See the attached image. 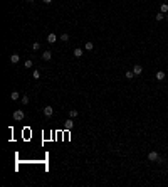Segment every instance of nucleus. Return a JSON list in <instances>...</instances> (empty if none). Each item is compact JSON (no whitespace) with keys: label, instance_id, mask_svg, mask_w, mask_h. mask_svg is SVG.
I'll use <instances>...</instances> for the list:
<instances>
[{"label":"nucleus","instance_id":"f257e3e1","mask_svg":"<svg viewBox=\"0 0 168 187\" xmlns=\"http://www.w3.org/2000/svg\"><path fill=\"white\" fill-rule=\"evenodd\" d=\"M74 128V120L72 118H69V120H66V121H64V130H72Z\"/></svg>","mask_w":168,"mask_h":187},{"label":"nucleus","instance_id":"f03ea898","mask_svg":"<svg viewBox=\"0 0 168 187\" xmlns=\"http://www.w3.org/2000/svg\"><path fill=\"white\" fill-rule=\"evenodd\" d=\"M148 160H150V162H156V160H160V153H158V152H150V153H148Z\"/></svg>","mask_w":168,"mask_h":187},{"label":"nucleus","instance_id":"7ed1b4c3","mask_svg":"<svg viewBox=\"0 0 168 187\" xmlns=\"http://www.w3.org/2000/svg\"><path fill=\"white\" fill-rule=\"evenodd\" d=\"M14 120H15V121L24 120V111L22 110H15V111H14Z\"/></svg>","mask_w":168,"mask_h":187},{"label":"nucleus","instance_id":"20e7f679","mask_svg":"<svg viewBox=\"0 0 168 187\" xmlns=\"http://www.w3.org/2000/svg\"><path fill=\"white\" fill-rule=\"evenodd\" d=\"M42 111H44V115L47 116V118H50V116L54 115V108H52V106H44V110H42Z\"/></svg>","mask_w":168,"mask_h":187},{"label":"nucleus","instance_id":"39448f33","mask_svg":"<svg viewBox=\"0 0 168 187\" xmlns=\"http://www.w3.org/2000/svg\"><path fill=\"white\" fill-rule=\"evenodd\" d=\"M47 42H49V44H54V42H57V35L54 34V32H50V34L47 35Z\"/></svg>","mask_w":168,"mask_h":187},{"label":"nucleus","instance_id":"423d86ee","mask_svg":"<svg viewBox=\"0 0 168 187\" xmlns=\"http://www.w3.org/2000/svg\"><path fill=\"white\" fill-rule=\"evenodd\" d=\"M42 59H44V61H50V59H52V52H50V51H44V52H42Z\"/></svg>","mask_w":168,"mask_h":187},{"label":"nucleus","instance_id":"0eeeda50","mask_svg":"<svg viewBox=\"0 0 168 187\" xmlns=\"http://www.w3.org/2000/svg\"><path fill=\"white\" fill-rule=\"evenodd\" d=\"M20 93H19V91H12L10 93V100H14V101H17V100H20Z\"/></svg>","mask_w":168,"mask_h":187},{"label":"nucleus","instance_id":"6e6552de","mask_svg":"<svg viewBox=\"0 0 168 187\" xmlns=\"http://www.w3.org/2000/svg\"><path fill=\"white\" fill-rule=\"evenodd\" d=\"M165 76H166V74H165V71H158V73L155 74V78H156L158 81H163V79H165Z\"/></svg>","mask_w":168,"mask_h":187},{"label":"nucleus","instance_id":"1a4fd4ad","mask_svg":"<svg viewBox=\"0 0 168 187\" xmlns=\"http://www.w3.org/2000/svg\"><path fill=\"white\" fill-rule=\"evenodd\" d=\"M19 61H20V56H19V54H12V56H10V62H12V64H17Z\"/></svg>","mask_w":168,"mask_h":187},{"label":"nucleus","instance_id":"9d476101","mask_svg":"<svg viewBox=\"0 0 168 187\" xmlns=\"http://www.w3.org/2000/svg\"><path fill=\"white\" fill-rule=\"evenodd\" d=\"M84 54V49H81V47H76V49H74V56L76 57H81Z\"/></svg>","mask_w":168,"mask_h":187},{"label":"nucleus","instance_id":"9b49d317","mask_svg":"<svg viewBox=\"0 0 168 187\" xmlns=\"http://www.w3.org/2000/svg\"><path fill=\"white\" fill-rule=\"evenodd\" d=\"M133 73L136 74V76H138V74H141V73H143V68H141L140 64H136V66L133 68Z\"/></svg>","mask_w":168,"mask_h":187},{"label":"nucleus","instance_id":"f8f14e48","mask_svg":"<svg viewBox=\"0 0 168 187\" xmlns=\"http://www.w3.org/2000/svg\"><path fill=\"white\" fill-rule=\"evenodd\" d=\"M84 49H86V51H93V49H94V44H93L91 40H88V42L84 44Z\"/></svg>","mask_w":168,"mask_h":187},{"label":"nucleus","instance_id":"ddd939ff","mask_svg":"<svg viewBox=\"0 0 168 187\" xmlns=\"http://www.w3.org/2000/svg\"><path fill=\"white\" fill-rule=\"evenodd\" d=\"M160 12H161V14H168V4H161V7H160Z\"/></svg>","mask_w":168,"mask_h":187},{"label":"nucleus","instance_id":"4468645a","mask_svg":"<svg viewBox=\"0 0 168 187\" xmlns=\"http://www.w3.org/2000/svg\"><path fill=\"white\" fill-rule=\"evenodd\" d=\"M124 76H126V79H133L136 74H134L133 71H126V74H124Z\"/></svg>","mask_w":168,"mask_h":187},{"label":"nucleus","instance_id":"2eb2a0df","mask_svg":"<svg viewBox=\"0 0 168 187\" xmlns=\"http://www.w3.org/2000/svg\"><path fill=\"white\" fill-rule=\"evenodd\" d=\"M20 101H22V105H29V101H30V100H29L27 95H24V96L20 98Z\"/></svg>","mask_w":168,"mask_h":187},{"label":"nucleus","instance_id":"dca6fc26","mask_svg":"<svg viewBox=\"0 0 168 187\" xmlns=\"http://www.w3.org/2000/svg\"><path fill=\"white\" fill-rule=\"evenodd\" d=\"M77 110H69V116H71V118H76V116H77Z\"/></svg>","mask_w":168,"mask_h":187},{"label":"nucleus","instance_id":"f3484780","mask_svg":"<svg viewBox=\"0 0 168 187\" xmlns=\"http://www.w3.org/2000/svg\"><path fill=\"white\" fill-rule=\"evenodd\" d=\"M32 76H34V79H39V78H40V71H39V69H35V71L32 73Z\"/></svg>","mask_w":168,"mask_h":187},{"label":"nucleus","instance_id":"a211bd4d","mask_svg":"<svg viewBox=\"0 0 168 187\" xmlns=\"http://www.w3.org/2000/svg\"><path fill=\"white\" fill-rule=\"evenodd\" d=\"M32 66H34V62L30 61V59H27V61L24 62V68H32Z\"/></svg>","mask_w":168,"mask_h":187},{"label":"nucleus","instance_id":"6ab92c4d","mask_svg":"<svg viewBox=\"0 0 168 187\" xmlns=\"http://www.w3.org/2000/svg\"><path fill=\"white\" fill-rule=\"evenodd\" d=\"M158 20V22H160V20H163V19H165V14H161V12H158L156 14V17H155Z\"/></svg>","mask_w":168,"mask_h":187},{"label":"nucleus","instance_id":"aec40b11","mask_svg":"<svg viewBox=\"0 0 168 187\" xmlns=\"http://www.w3.org/2000/svg\"><path fill=\"white\" fill-rule=\"evenodd\" d=\"M61 40H64V42H69V34H66V32H64V34L61 35Z\"/></svg>","mask_w":168,"mask_h":187},{"label":"nucleus","instance_id":"412c9836","mask_svg":"<svg viewBox=\"0 0 168 187\" xmlns=\"http://www.w3.org/2000/svg\"><path fill=\"white\" fill-rule=\"evenodd\" d=\"M32 49H34V51H39V49H40V44H39V42H34V44H32Z\"/></svg>","mask_w":168,"mask_h":187},{"label":"nucleus","instance_id":"4be33fe9","mask_svg":"<svg viewBox=\"0 0 168 187\" xmlns=\"http://www.w3.org/2000/svg\"><path fill=\"white\" fill-rule=\"evenodd\" d=\"M42 2H44V4H47V5H49V4H52V0H42Z\"/></svg>","mask_w":168,"mask_h":187},{"label":"nucleus","instance_id":"5701e85b","mask_svg":"<svg viewBox=\"0 0 168 187\" xmlns=\"http://www.w3.org/2000/svg\"><path fill=\"white\" fill-rule=\"evenodd\" d=\"M165 19H166V20H168V14H165Z\"/></svg>","mask_w":168,"mask_h":187},{"label":"nucleus","instance_id":"b1692460","mask_svg":"<svg viewBox=\"0 0 168 187\" xmlns=\"http://www.w3.org/2000/svg\"><path fill=\"white\" fill-rule=\"evenodd\" d=\"M27 2H34V0H27Z\"/></svg>","mask_w":168,"mask_h":187},{"label":"nucleus","instance_id":"393cba45","mask_svg":"<svg viewBox=\"0 0 168 187\" xmlns=\"http://www.w3.org/2000/svg\"><path fill=\"white\" fill-rule=\"evenodd\" d=\"M166 91H168V88H166Z\"/></svg>","mask_w":168,"mask_h":187}]
</instances>
